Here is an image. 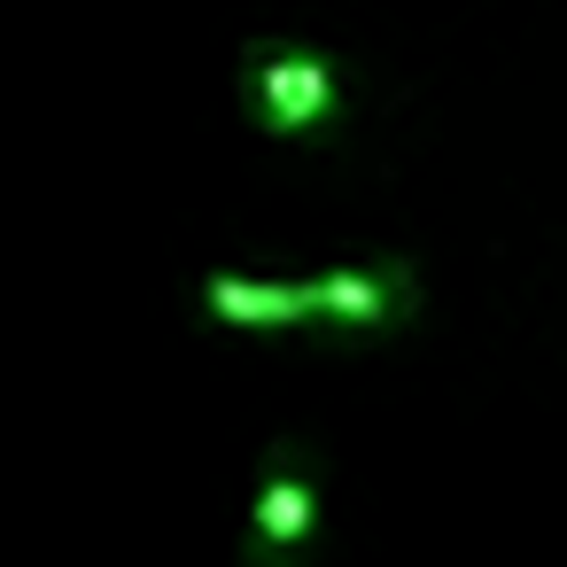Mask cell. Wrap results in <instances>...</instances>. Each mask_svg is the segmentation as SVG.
Here are the masks:
<instances>
[{"label": "cell", "instance_id": "6da1fadb", "mask_svg": "<svg viewBox=\"0 0 567 567\" xmlns=\"http://www.w3.org/2000/svg\"><path fill=\"white\" fill-rule=\"evenodd\" d=\"M241 110L272 141L319 133L342 117V63L311 40H249L241 48Z\"/></svg>", "mask_w": 567, "mask_h": 567}, {"label": "cell", "instance_id": "7a4b0ae2", "mask_svg": "<svg viewBox=\"0 0 567 567\" xmlns=\"http://www.w3.org/2000/svg\"><path fill=\"white\" fill-rule=\"evenodd\" d=\"M319 528V458L311 443L280 435L265 474H257V497H249V559L257 567H288Z\"/></svg>", "mask_w": 567, "mask_h": 567}, {"label": "cell", "instance_id": "3957f363", "mask_svg": "<svg viewBox=\"0 0 567 567\" xmlns=\"http://www.w3.org/2000/svg\"><path fill=\"white\" fill-rule=\"evenodd\" d=\"M303 296H311V319H319V327H342V334H389V327L412 319L420 280H412L404 257H389V265H334V272L303 280Z\"/></svg>", "mask_w": 567, "mask_h": 567}, {"label": "cell", "instance_id": "277c9868", "mask_svg": "<svg viewBox=\"0 0 567 567\" xmlns=\"http://www.w3.org/2000/svg\"><path fill=\"white\" fill-rule=\"evenodd\" d=\"M203 311L218 327H303L311 296L303 280H249V272H210L203 280Z\"/></svg>", "mask_w": 567, "mask_h": 567}]
</instances>
